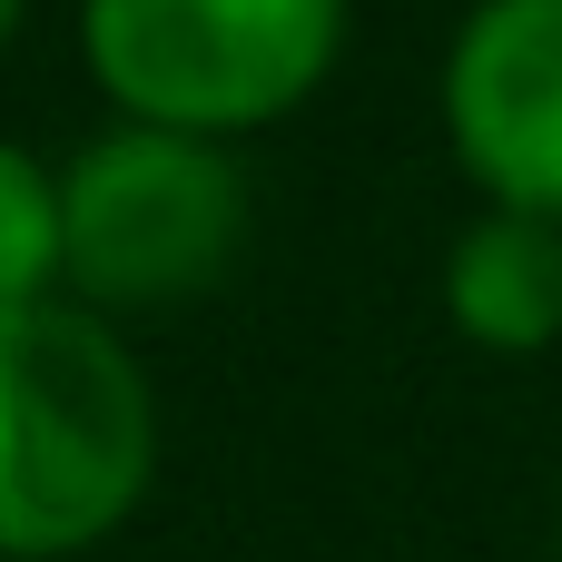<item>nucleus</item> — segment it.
Segmentation results:
<instances>
[{"mask_svg": "<svg viewBox=\"0 0 562 562\" xmlns=\"http://www.w3.org/2000/svg\"><path fill=\"white\" fill-rule=\"evenodd\" d=\"M445 316L484 356H543L562 336V227L484 207L445 257Z\"/></svg>", "mask_w": 562, "mask_h": 562, "instance_id": "5", "label": "nucleus"}, {"mask_svg": "<svg viewBox=\"0 0 562 562\" xmlns=\"http://www.w3.org/2000/svg\"><path fill=\"white\" fill-rule=\"evenodd\" d=\"M346 49V0H79V59L128 128L247 138L316 99Z\"/></svg>", "mask_w": 562, "mask_h": 562, "instance_id": "3", "label": "nucleus"}, {"mask_svg": "<svg viewBox=\"0 0 562 562\" xmlns=\"http://www.w3.org/2000/svg\"><path fill=\"white\" fill-rule=\"evenodd\" d=\"M158 474V395L128 336L89 306L0 316V562L109 543Z\"/></svg>", "mask_w": 562, "mask_h": 562, "instance_id": "1", "label": "nucleus"}, {"mask_svg": "<svg viewBox=\"0 0 562 562\" xmlns=\"http://www.w3.org/2000/svg\"><path fill=\"white\" fill-rule=\"evenodd\" d=\"M49 286H59V178L20 138H0V316L49 306Z\"/></svg>", "mask_w": 562, "mask_h": 562, "instance_id": "6", "label": "nucleus"}, {"mask_svg": "<svg viewBox=\"0 0 562 562\" xmlns=\"http://www.w3.org/2000/svg\"><path fill=\"white\" fill-rule=\"evenodd\" d=\"M247 247V168L217 138L99 128L59 168V286L89 316L198 306Z\"/></svg>", "mask_w": 562, "mask_h": 562, "instance_id": "2", "label": "nucleus"}, {"mask_svg": "<svg viewBox=\"0 0 562 562\" xmlns=\"http://www.w3.org/2000/svg\"><path fill=\"white\" fill-rule=\"evenodd\" d=\"M445 138L484 207L562 227V0H474L445 49Z\"/></svg>", "mask_w": 562, "mask_h": 562, "instance_id": "4", "label": "nucleus"}, {"mask_svg": "<svg viewBox=\"0 0 562 562\" xmlns=\"http://www.w3.org/2000/svg\"><path fill=\"white\" fill-rule=\"evenodd\" d=\"M20 10H30V0H0V49H10V30H20Z\"/></svg>", "mask_w": 562, "mask_h": 562, "instance_id": "7", "label": "nucleus"}]
</instances>
